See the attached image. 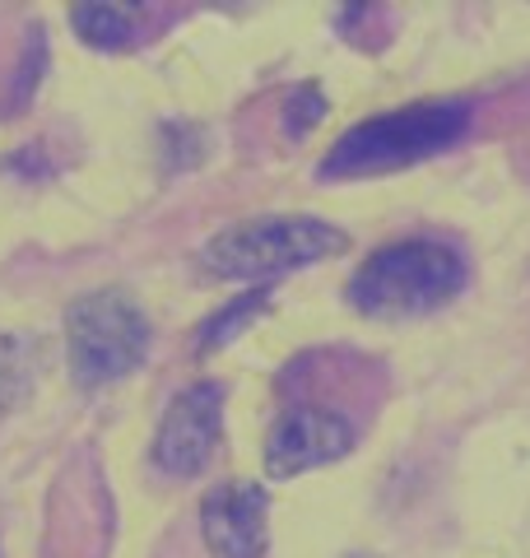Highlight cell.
Returning <instances> with one entry per match:
<instances>
[{
	"label": "cell",
	"instance_id": "8",
	"mask_svg": "<svg viewBox=\"0 0 530 558\" xmlns=\"http://www.w3.org/2000/svg\"><path fill=\"white\" fill-rule=\"evenodd\" d=\"M140 20H145L140 5H112V0L70 10V28H75L94 51H127L135 43H145V24Z\"/></svg>",
	"mask_w": 530,
	"mask_h": 558
},
{
	"label": "cell",
	"instance_id": "6",
	"mask_svg": "<svg viewBox=\"0 0 530 558\" xmlns=\"http://www.w3.org/2000/svg\"><path fill=\"white\" fill-rule=\"evenodd\" d=\"M353 442H359L353 418L326 405H298L275 418L270 438H265V470L275 480H293L312 465L340 461L345 451H353Z\"/></svg>",
	"mask_w": 530,
	"mask_h": 558
},
{
	"label": "cell",
	"instance_id": "11",
	"mask_svg": "<svg viewBox=\"0 0 530 558\" xmlns=\"http://www.w3.org/2000/svg\"><path fill=\"white\" fill-rule=\"evenodd\" d=\"M322 112H326V98L316 94V84H303V89L289 94V117H285V126H289L293 135H303L312 121H322Z\"/></svg>",
	"mask_w": 530,
	"mask_h": 558
},
{
	"label": "cell",
	"instance_id": "9",
	"mask_svg": "<svg viewBox=\"0 0 530 558\" xmlns=\"http://www.w3.org/2000/svg\"><path fill=\"white\" fill-rule=\"evenodd\" d=\"M265 303H270V289H252L246 299H238V303H228L219 317H209L205 322V330H201V349H215V344H228L238 336L242 326H252L261 312H265Z\"/></svg>",
	"mask_w": 530,
	"mask_h": 558
},
{
	"label": "cell",
	"instance_id": "5",
	"mask_svg": "<svg viewBox=\"0 0 530 558\" xmlns=\"http://www.w3.org/2000/svg\"><path fill=\"white\" fill-rule=\"evenodd\" d=\"M219 428H224V387L219 381L186 387L168 405L164 424H158L154 465L164 470V475H177V480L201 475L205 461L215 457V447H219Z\"/></svg>",
	"mask_w": 530,
	"mask_h": 558
},
{
	"label": "cell",
	"instance_id": "3",
	"mask_svg": "<svg viewBox=\"0 0 530 558\" xmlns=\"http://www.w3.org/2000/svg\"><path fill=\"white\" fill-rule=\"evenodd\" d=\"M335 252H345V233L335 223L308 215H261L209 238L201 247V270L215 279H233V284L270 289L275 275L303 270Z\"/></svg>",
	"mask_w": 530,
	"mask_h": 558
},
{
	"label": "cell",
	"instance_id": "1",
	"mask_svg": "<svg viewBox=\"0 0 530 558\" xmlns=\"http://www.w3.org/2000/svg\"><path fill=\"white\" fill-rule=\"evenodd\" d=\"M470 126V102L466 98H433L410 102L400 112H382L363 126H349L322 159L326 182L345 178H373V172H396L423 163L433 154L451 149Z\"/></svg>",
	"mask_w": 530,
	"mask_h": 558
},
{
	"label": "cell",
	"instance_id": "7",
	"mask_svg": "<svg viewBox=\"0 0 530 558\" xmlns=\"http://www.w3.org/2000/svg\"><path fill=\"white\" fill-rule=\"evenodd\" d=\"M270 498L261 484H219L201 508V531L219 558H261Z\"/></svg>",
	"mask_w": 530,
	"mask_h": 558
},
{
	"label": "cell",
	"instance_id": "4",
	"mask_svg": "<svg viewBox=\"0 0 530 558\" xmlns=\"http://www.w3.org/2000/svg\"><path fill=\"white\" fill-rule=\"evenodd\" d=\"M149 349V317L121 289H94L65 312V354L80 387H108L135 373Z\"/></svg>",
	"mask_w": 530,
	"mask_h": 558
},
{
	"label": "cell",
	"instance_id": "10",
	"mask_svg": "<svg viewBox=\"0 0 530 558\" xmlns=\"http://www.w3.org/2000/svg\"><path fill=\"white\" fill-rule=\"evenodd\" d=\"M28 381H33L28 344L14 336H0V414L14 410L28 396Z\"/></svg>",
	"mask_w": 530,
	"mask_h": 558
},
{
	"label": "cell",
	"instance_id": "2",
	"mask_svg": "<svg viewBox=\"0 0 530 558\" xmlns=\"http://www.w3.org/2000/svg\"><path fill=\"white\" fill-rule=\"evenodd\" d=\"M466 256L451 242L437 238H405L386 242L359 266L349 284V303L363 317L396 322V317H423L442 303H451L466 289Z\"/></svg>",
	"mask_w": 530,
	"mask_h": 558
}]
</instances>
